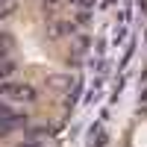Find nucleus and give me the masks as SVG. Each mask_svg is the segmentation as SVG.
Segmentation results:
<instances>
[{"mask_svg": "<svg viewBox=\"0 0 147 147\" xmlns=\"http://www.w3.org/2000/svg\"><path fill=\"white\" fill-rule=\"evenodd\" d=\"M6 115H12V109H9L6 103H0V118H6Z\"/></svg>", "mask_w": 147, "mask_h": 147, "instance_id": "nucleus-4", "label": "nucleus"}, {"mask_svg": "<svg viewBox=\"0 0 147 147\" xmlns=\"http://www.w3.org/2000/svg\"><path fill=\"white\" fill-rule=\"evenodd\" d=\"M24 124H27V115H15V112H12V115H6V118H0V138L9 136V132H15V129L24 127Z\"/></svg>", "mask_w": 147, "mask_h": 147, "instance_id": "nucleus-2", "label": "nucleus"}, {"mask_svg": "<svg viewBox=\"0 0 147 147\" xmlns=\"http://www.w3.org/2000/svg\"><path fill=\"white\" fill-rule=\"evenodd\" d=\"M0 94L12 97V100H35V91L30 85H21V82H0Z\"/></svg>", "mask_w": 147, "mask_h": 147, "instance_id": "nucleus-1", "label": "nucleus"}, {"mask_svg": "<svg viewBox=\"0 0 147 147\" xmlns=\"http://www.w3.org/2000/svg\"><path fill=\"white\" fill-rule=\"evenodd\" d=\"M18 147H35V144H18Z\"/></svg>", "mask_w": 147, "mask_h": 147, "instance_id": "nucleus-6", "label": "nucleus"}, {"mask_svg": "<svg viewBox=\"0 0 147 147\" xmlns=\"http://www.w3.org/2000/svg\"><path fill=\"white\" fill-rule=\"evenodd\" d=\"M15 62H3V65H0V77H12V74H15Z\"/></svg>", "mask_w": 147, "mask_h": 147, "instance_id": "nucleus-3", "label": "nucleus"}, {"mask_svg": "<svg viewBox=\"0 0 147 147\" xmlns=\"http://www.w3.org/2000/svg\"><path fill=\"white\" fill-rule=\"evenodd\" d=\"M138 100H141V103H147V88H144V91L138 94Z\"/></svg>", "mask_w": 147, "mask_h": 147, "instance_id": "nucleus-5", "label": "nucleus"}]
</instances>
